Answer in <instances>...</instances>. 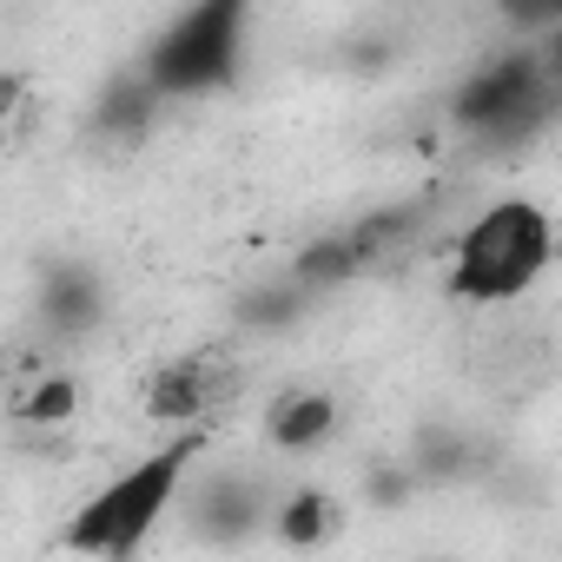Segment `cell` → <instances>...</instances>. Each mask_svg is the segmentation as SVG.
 <instances>
[{
	"instance_id": "cell-1",
	"label": "cell",
	"mask_w": 562,
	"mask_h": 562,
	"mask_svg": "<svg viewBox=\"0 0 562 562\" xmlns=\"http://www.w3.org/2000/svg\"><path fill=\"white\" fill-rule=\"evenodd\" d=\"M205 457V430H172L159 450H146L139 463H126L120 476H106L60 529V549L67 555H87V562H126L166 516L172 503L186 496L192 470Z\"/></svg>"
},
{
	"instance_id": "cell-2",
	"label": "cell",
	"mask_w": 562,
	"mask_h": 562,
	"mask_svg": "<svg viewBox=\"0 0 562 562\" xmlns=\"http://www.w3.org/2000/svg\"><path fill=\"white\" fill-rule=\"evenodd\" d=\"M555 258V225L536 199H496L483 205L443 258V285L463 305H516L536 292V278Z\"/></svg>"
},
{
	"instance_id": "cell-3",
	"label": "cell",
	"mask_w": 562,
	"mask_h": 562,
	"mask_svg": "<svg viewBox=\"0 0 562 562\" xmlns=\"http://www.w3.org/2000/svg\"><path fill=\"white\" fill-rule=\"evenodd\" d=\"M555 106H562V80H555V60H549L542 47L490 54V60L450 93L457 133H470V139L490 146V153H522V146H536V139L555 126Z\"/></svg>"
},
{
	"instance_id": "cell-4",
	"label": "cell",
	"mask_w": 562,
	"mask_h": 562,
	"mask_svg": "<svg viewBox=\"0 0 562 562\" xmlns=\"http://www.w3.org/2000/svg\"><path fill=\"white\" fill-rule=\"evenodd\" d=\"M245 27H251L245 0H205V8H186L139 54V80L159 93V106L225 93L238 80V67H245Z\"/></svg>"
},
{
	"instance_id": "cell-5",
	"label": "cell",
	"mask_w": 562,
	"mask_h": 562,
	"mask_svg": "<svg viewBox=\"0 0 562 562\" xmlns=\"http://www.w3.org/2000/svg\"><path fill=\"white\" fill-rule=\"evenodd\" d=\"M232 384H238V364H232L225 351H186V358H172V364L153 371V384H146V417L166 424V430H205V424L225 411Z\"/></svg>"
},
{
	"instance_id": "cell-6",
	"label": "cell",
	"mask_w": 562,
	"mask_h": 562,
	"mask_svg": "<svg viewBox=\"0 0 562 562\" xmlns=\"http://www.w3.org/2000/svg\"><path fill=\"white\" fill-rule=\"evenodd\" d=\"M106 318V285L93 265H47L41 271V299H34V345L67 351Z\"/></svg>"
},
{
	"instance_id": "cell-7",
	"label": "cell",
	"mask_w": 562,
	"mask_h": 562,
	"mask_svg": "<svg viewBox=\"0 0 562 562\" xmlns=\"http://www.w3.org/2000/svg\"><path fill=\"white\" fill-rule=\"evenodd\" d=\"M338 437V397L325 384H285L265 404V443L285 457H312Z\"/></svg>"
},
{
	"instance_id": "cell-8",
	"label": "cell",
	"mask_w": 562,
	"mask_h": 562,
	"mask_svg": "<svg viewBox=\"0 0 562 562\" xmlns=\"http://www.w3.org/2000/svg\"><path fill=\"white\" fill-rule=\"evenodd\" d=\"M271 516V490L258 476H205L192 490V529L205 542H245L251 529H265Z\"/></svg>"
},
{
	"instance_id": "cell-9",
	"label": "cell",
	"mask_w": 562,
	"mask_h": 562,
	"mask_svg": "<svg viewBox=\"0 0 562 562\" xmlns=\"http://www.w3.org/2000/svg\"><path fill=\"white\" fill-rule=\"evenodd\" d=\"M265 529H271L278 542H285V549H318V542H331V536L345 529V503H338L331 490L299 483V490H285V496L271 503Z\"/></svg>"
},
{
	"instance_id": "cell-10",
	"label": "cell",
	"mask_w": 562,
	"mask_h": 562,
	"mask_svg": "<svg viewBox=\"0 0 562 562\" xmlns=\"http://www.w3.org/2000/svg\"><path fill=\"white\" fill-rule=\"evenodd\" d=\"M153 120H159V93L139 80V67L113 74L106 93H100V106H93V133L100 139H120V146H139L153 133Z\"/></svg>"
},
{
	"instance_id": "cell-11",
	"label": "cell",
	"mask_w": 562,
	"mask_h": 562,
	"mask_svg": "<svg viewBox=\"0 0 562 562\" xmlns=\"http://www.w3.org/2000/svg\"><path fill=\"white\" fill-rule=\"evenodd\" d=\"M80 417V378L47 364L41 378H21L14 384V424L21 430H67Z\"/></svg>"
},
{
	"instance_id": "cell-12",
	"label": "cell",
	"mask_w": 562,
	"mask_h": 562,
	"mask_svg": "<svg viewBox=\"0 0 562 562\" xmlns=\"http://www.w3.org/2000/svg\"><path fill=\"white\" fill-rule=\"evenodd\" d=\"M305 305H312V292L292 285V278L278 271V278H265V285H251V292L238 299V325H251V331H278V325H292Z\"/></svg>"
},
{
	"instance_id": "cell-13",
	"label": "cell",
	"mask_w": 562,
	"mask_h": 562,
	"mask_svg": "<svg viewBox=\"0 0 562 562\" xmlns=\"http://www.w3.org/2000/svg\"><path fill=\"white\" fill-rule=\"evenodd\" d=\"M27 106H34V80H27L21 67H0V126L21 120Z\"/></svg>"
}]
</instances>
